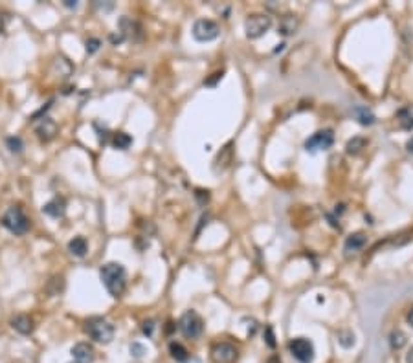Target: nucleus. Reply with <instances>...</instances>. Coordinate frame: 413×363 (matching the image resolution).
I'll return each instance as SVG.
<instances>
[{
  "label": "nucleus",
  "mask_w": 413,
  "mask_h": 363,
  "mask_svg": "<svg viewBox=\"0 0 413 363\" xmlns=\"http://www.w3.org/2000/svg\"><path fill=\"white\" fill-rule=\"evenodd\" d=\"M101 275L103 285H105L107 292L112 295V297H119L125 290V283H127V273H125V268L119 263H109L101 268L99 271Z\"/></svg>",
  "instance_id": "nucleus-1"
},
{
  "label": "nucleus",
  "mask_w": 413,
  "mask_h": 363,
  "mask_svg": "<svg viewBox=\"0 0 413 363\" xmlns=\"http://www.w3.org/2000/svg\"><path fill=\"white\" fill-rule=\"evenodd\" d=\"M85 332L92 337L94 341L107 345V343H110L112 337H114V327H112L109 321L103 319V317H90V319H87V323H85Z\"/></svg>",
  "instance_id": "nucleus-2"
},
{
  "label": "nucleus",
  "mask_w": 413,
  "mask_h": 363,
  "mask_svg": "<svg viewBox=\"0 0 413 363\" xmlns=\"http://www.w3.org/2000/svg\"><path fill=\"white\" fill-rule=\"evenodd\" d=\"M0 222H2V226H4L8 231L15 233V235H24V233L30 229V220H28V217L24 215V211L17 206L9 207V209L2 215Z\"/></svg>",
  "instance_id": "nucleus-3"
},
{
  "label": "nucleus",
  "mask_w": 413,
  "mask_h": 363,
  "mask_svg": "<svg viewBox=\"0 0 413 363\" xmlns=\"http://www.w3.org/2000/svg\"><path fill=\"white\" fill-rule=\"evenodd\" d=\"M178 328L188 339H197L204 332V321L195 310H188L182 314L180 321H178Z\"/></svg>",
  "instance_id": "nucleus-4"
},
{
  "label": "nucleus",
  "mask_w": 413,
  "mask_h": 363,
  "mask_svg": "<svg viewBox=\"0 0 413 363\" xmlns=\"http://www.w3.org/2000/svg\"><path fill=\"white\" fill-rule=\"evenodd\" d=\"M270 28H272V17L266 13H255L244 22V31H246L248 39H259Z\"/></svg>",
  "instance_id": "nucleus-5"
},
{
  "label": "nucleus",
  "mask_w": 413,
  "mask_h": 363,
  "mask_svg": "<svg viewBox=\"0 0 413 363\" xmlns=\"http://www.w3.org/2000/svg\"><path fill=\"white\" fill-rule=\"evenodd\" d=\"M219 33V24L210 20V18H198L193 24V37L198 42H210V40L217 39Z\"/></svg>",
  "instance_id": "nucleus-6"
},
{
  "label": "nucleus",
  "mask_w": 413,
  "mask_h": 363,
  "mask_svg": "<svg viewBox=\"0 0 413 363\" xmlns=\"http://www.w3.org/2000/svg\"><path fill=\"white\" fill-rule=\"evenodd\" d=\"M290 354L294 356L299 363H311L314 359V345L307 337H296L288 343Z\"/></svg>",
  "instance_id": "nucleus-7"
},
{
  "label": "nucleus",
  "mask_w": 413,
  "mask_h": 363,
  "mask_svg": "<svg viewBox=\"0 0 413 363\" xmlns=\"http://www.w3.org/2000/svg\"><path fill=\"white\" fill-rule=\"evenodd\" d=\"M334 143V134L333 131H318L305 141V151L307 153H320V151L331 149Z\"/></svg>",
  "instance_id": "nucleus-8"
},
{
  "label": "nucleus",
  "mask_w": 413,
  "mask_h": 363,
  "mask_svg": "<svg viewBox=\"0 0 413 363\" xmlns=\"http://www.w3.org/2000/svg\"><path fill=\"white\" fill-rule=\"evenodd\" d=\"M211 358L215 363H232L237 358V349L232 345V343H217L211 349Z\"/></svg>",
  "instance_id": "nucleus-9"
},
{
  "label": "nucleus",
  "mask_w": 413,
  "mask_h": 363,
  "mask_svg": "<svg viewBox=\"0 0 413 363\" xmlns=\"http://www.w3.org/2000/svg\"><path fill=\"white\" fill-rule=\"evenodd\" d=\"M35 134L43 143H48L55 138L57 134V123L50 118H43L39 123L35 125Z\"/></svg>",
  "instance_id": "nucleus-10"
},
{
  "label": "nucleus",
  "mask_w": 413,
  "mask_h": 363,
  "mask_svg": "<svg viewBox=\"0 0 413 363\" xmlns=\"http://www.w3.org/2000/svg\"><path fill=\"white\" fill-rule=\"evenodd\" d=\"M72 356L77 363H92L96 359V350L90 343H75L72 347Z\"/></svg>",
  "instance_id": "nucleus-11"
},
{
  "label": "nucleus",
  "mask_w": 413,
  "mask_h": 363,
  "mask_svg": "<svg viewBox=\"0 0 413 363\" xmlns=\"http://www.w3.org/2000/svg\"><path fill=\"white\" fill-rule=\"evenodd\" d=\"M43 211L48 215V217H52V219H61V217H65V213H66V204L63 198H53V200L44 204Z\"/></svg>",
  "instance_id": "nucleus-12"
},
{
  "label": "nucleus",
  "mask_w": 413,
  "mask_h": 363,
  "mask_svg": "<svg viewBox=\"0 0 413 363\" xmlns=\"http://www.w3.org/2000/svg\"><path fill=\"white\" fill-rule=\"evenodd\" d=\"M11 327H13L18 334L28 336V334L33 332V319L26 314H18V315H15V317H11Z\"/></svg>",
  "instance_id": "nucleus-13"
},
{
  "label": "nucleus",
  "mask_w": 413,
  "mask_h": 363,
  "mask_svg": "<svg viewBox=\"0 0 413 363\" xmlns=\"http://www.w3.org/2000/svg\"><path fill=\"white\" fill-rule=\"evenodd\" d=\"M232 160H233V149H232V143H228L224 147V149H220V153L217 154V158H215V165H213V169L215 171H224L226 167L232 163Z\"/></svg>",
  "instance_id": "nucleus-14"
},
{
  "label": "nucleus",
  "mask_w": 413,
  "mask_h": 363,
  "mask_svg": "<svg viewBox=\"0 0 413 363\" xmlns=\"http://www.w3.org/2000/svg\"><path fill=\"white\" fill-rule=\"evenodd\" d=\"M298 26H299V20L296 15H285V17L279 20L277 31H279L281 35H292V33H296Z\"/></svg>",
  "instance_id": "nucleus-15"
},
{
  "label": "nucleus",
  "mask_w": 413,
  "mask_h": 363,
  "mask_svg": "<svg viewBox=\"0 0 413 363\" xmlns=\"http://www.w3.org/2000/svg\"><path fill=\"white\" fill-rule=\"evenodd\" d=\"M367 242V237L364 233H353V235L347 237V241H345V253H355L358 249H362Z\"/></svg>",
  "instance_id": "nucleus-16"
},
{
  "label": "nucleus",
  "mask_w": 413,
  "mask_h": 363,
  "mask_svg": "<svg viewBox=\"0 0 413 363\" xmlns=\"http://www.w3.org/2000/svg\"><path fill=\"white\" fill-rule=\"evenodd\" d=\"M68 251H70L74 257H85L88 251V242L85 237H74L70 242H68Z\"/></svg>",
  "instance_id": "nucleus-17"
},
{
  "label": "nucleus",
  "mask_w": 413,
  "mask_h": 363,
  "mask_svg": "<svg viewBox=\"0 0 413 363\" xmlns=\"http://www.w3.org/2000/svg\"><path fill=\"white\" fill-rule=\"evenodd\" d=\"M397 123H399L400 129H404V131H411L413 129V112L409 109H402L397 112Z\"/></svg>",
  "instance_id": "nucleus-18"
},
{
  "label": "nucleus",
  "mask_w": 413,
  "mask_h": 363,
  "mask_svg": "<svg viewBox=\"0 0 413 363\" xmlns=\"http://www.w3.org/2000/svg\"><path fill=\"white\" fill-rule=\"evenodd\" d=\"M353 114H355V118L358 119V123H362V125H373L375 123V114L367 106H356V109L353 110Z\"/></svg>",
  "instance_id": "nucleus-19"
},
{
  "label": "nucleus",
  "mask_w": 413,
  "mask_h": 363,
  "mask_svg": "<svg viewBox=\"0 0 413 363\" xmlns=\"http://www.w3.org/2000/svg\"><path fill=\"white\" fill-rule=\"evenodd\" d=\"M169 354H171L173 359H176V361H185V359L189 358V352L188 349H185L182 343H169Z\"/></svg>",
  "instance_id": "nucleus-20"
},
{
  "label": "nucleus",
  "mask_w": 413,
  "mask_h": 363,
  "mask_svg": "<svg viewBox=\"0 0 413 363\" xmlns=\"http://www.w3.org/2000/svg\"><path fill=\"white\" fill-rule=\"evenodd\" d=\"M112 145L119 151H127L132 145V138L127 132H116L114 138H112Z\"/></svg>",
  "instance_id": "nucleus-21"
},
{
  "label": "nucleus",
  "mask_w": 413,
  "mask_h": 363,
  "mask_svg": "<svg viewBox=\"0 0 413 363\" xmlns=\"http://www.w3.org/2000/svg\"><path fill=\"white\" fill-rule=\"evenodd\" d=\"M365 145H367V140H365V138H360V136H356V138H353V140L347 141L345 151H347V154H358Z\"/></svg>",
  "instance_id": "nucleus-22"
},
{
  "label": "nucleus",
  "mask_w": 413,
  "mask_h": 363,
  "mask_svg": "<svg viewBox=\"0 0 413 363\" xmlns=\"http://www.w3.org/2000/svg\"><path fill=\"white\" fill-rule=\"evenodd\" d=\"M389 345L393 350H400L406 345V334L402 330H393L391 336H389Z\"/></svg>",
  "instance_id": "nucleus-23"
},
{
  "label": "nucleus",
  "mask_w": 413,
  "mask_h": 363,
  "mask_svg": "<svg viewBox=\"0 0 413 363\" xmlns=\"http://www.w3.org/2000/svg\"><path fill=\"white\" fill-rule=\"evenodd\" d=\"M336 337H338L340 345L345 347V349L355 345V334H353L351 330H340V332L336 334Z\"/></svg>",
  "instance_id": "nucleus-24"
},
{
  "label": "nucleus",
  "mask_w": 413,
  "mask_h": 363,
  "mask_svg": "<svg viewBox=\"0 0 413 363\" xmlns=\"http://www.w3.org/2000/svg\"><path fill=\"white\" fill-rule=\"evenodd\" d=\"M6 145H8V149L15 154H20L22 149H24V143H22V140L18 136H9L8 140H6Z\"/></svg>",
  "instance_id": "nucleus-25"
},
{
  "label": "nucleus",
  "mask_w": 413,
  "mask_h": 363,
  "mask_svg": "<svg viewBox=\"0 0 413 363\" xmlns=\"http://www.w3.org/2000/svg\"><path fill=\"white\" fill-rule=\"evenodd\" d=\"M99 46H101V40L99 39H96V37H92V39H88L87 40V53H96L97 50H99Z\"/></svg>",
  "instance_id": "nucleus-26"
},
{
  "label": "nucleus",
  "mask_w": 413,
  "mask_h": 363,
  "mask_svg": "<svg viewBox=\"0 0 413 363\" xmlns=\"http://www.w3.org/2000/svg\"><path fill=\"white\" fill-rule=\"evenodd\" d=\"M131 354L134 356V358H141V356L145 354V347L141 345V343H132V345H131Z\"/></svg>",
  "instance_id": "nucleus-27"
},
{
  "label": "nucleus",
  "mask_w": 413,
  "mask_h": 363,
  "mask_svg": "<svg viewBox=\"0 0 413 363\" xmlns=\"http://www.w3.org/2000/svg\"><path fill=\"white\" fill-rule=\"evenodd\" d=\"M141 330H143L145 336H153V330H154V321L153 319H147L143 321V325H141Z\"/></svg>",
  "instance_id": "nucleus-28"
},
{
  "label": "nucleus",
  "mask_w": 413,
  "mask_h": 363,
  "mask_svg": "<svg viewBox=\"0 0 413 363\" xmlns=\"http://www.w3.org/2000/svg\"><path fill=\"white\" fill-rule=\"evenodd\" d=\"M123 39H125V37H123V33H121V31H118V35H116V33H112V35H110V40H112V44H119Z\"/></svg>",
  "instance_id": "nucleus-29"
},
{
  "label": "nucleus",
  "mask_w": 413,
  "mask_h": 363,
  "mask_svg": "<svg viewBox=\"0 0 413 363\" xmlns=\"http://www.w3.org/2000/svg\"><path fill=\"white\" fill-rule=\"evenodd\" d=\"M266 343H269L270 347L276 345V341H274V336H272V328H266Z\"/></svg>",
  "instance_id": "nucleus-30"
},
{
  "label": "nucleus",
  "mask_w": 413,
  "mask_h": 363,
  "mask_svg": "<svg viewBox=\"0 0 413 363\" xmlns=\"http://www.w3.org/2000/svg\"><path fill=\"white\" fill-rule=\"evenodd\" d=\"M65 6L70 9H75L77 8V2H75V0H65Z\"/></svg>",
  "instance_id": "nucleus-31"
},
{
  "label": "nucleus",
  "mask_w": 413,
  "mask_h": 363,
  "mask_svg": "<svg viewBox=\"0 0 413 363\" xmlns=\"http://www.w3.org/2000/svg\"><path fill=\"white\" fill-rule=\"evenodd\" d=\"M406 147H408V153H409V154H413V138H411V140H408Z\"/></svg>",
  "instance_id": "nucleus-32"
},
{
  "label": "nucleus",
  "mask_w": 413,
  "mask_h": 363,
  "mask_svg": "<svg viewBox=\"0 0 413 363\" xmlns=\"http://www.w3.org/2000/svg\"><path fill=\"white\" fill-rule=\"evenodd\" d=\"M406 363H413V349L408 352V356H406Z\"/></svg>",
  "instance_id": "nucleus-33"
},
{
  "label": "nucleus",
  "mask_w": 413,
  "mask_h": 363,
  "mask_svg": "<svg viewBox=\"0 0 413 363\" xmlns=\"http://www.w3.org/2000/svg\"><path fill=\"white\" fill-rule=\"evenodd\" d=\"M408 323L409 325H413V308L409 310V314H408Z\"/></svg>",
  "instance_id": "nucleus-34"
},
{
  "label": "nucleus",
  "mask_w": 413,
  "mask_h": 363,
  "mask_svg": "<svg viewBox=\"0 0 413 363\" xmlns=\"http://www.w3.org/2000/svg\"><path fill=\"white\" fill-rule=\"evenodd\" d=\"M182 363H200V361H198L197 358H191V359L188 358V359H185V361H182Z\"/></svg>",
  "instance_id": "nucleus-35"
},
{
  "label": "nucleus",
  "mask_w": 413,
  "mask_h": 363,
  "mask_svg": "<svg viewBox=\"0 0 413 363\" xmlns=\"http://www.w3.org/2000/svg\"><path fill=\"white\" fill-rule=\"evenodd\" d=\"M72 363H74V361H72ZM75 363H77V361H75Z\"/></svg>",
  "instance_id": "nucleus-36"
}]
</instances>
